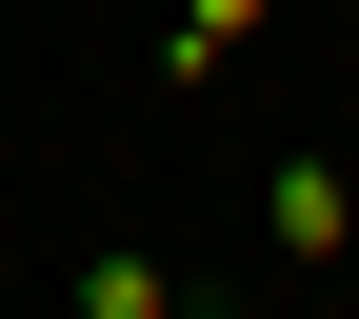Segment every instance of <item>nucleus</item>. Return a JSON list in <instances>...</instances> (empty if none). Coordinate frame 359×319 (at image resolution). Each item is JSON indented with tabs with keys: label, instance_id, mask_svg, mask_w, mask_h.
Returning <instances> with one entry per match:
<instances>
[{
	"label": "nucleus",
	"instance_id": "1",
	"mask_svg": "<svg viewBox=\"0 0 359 319\" xmlns=\"http://www.w3.org/2000/svg\"><path fill=\"white\" fill-rule=\"evenodd\" d=\"M259 240H280V259H339V240H359L339 160H280V179H259Z\"/></svg>",
	"mask_w": 359,
	"mask_h": 319
},
{
	"label": "nucleus",
	"instance_id": "2",
	"mask_svg": "<svg viewBox=\"0 0 359 319\" xmlns=\"http://www.w3.org/2000/svg\"><path fill=\"white\" fill-rule=\"evenodd\" d=\"M80 319H180V259L160 240H100V259H80Z\"/></svg>",
	"mask_w": 359,
	"mask_h": 319
},
{
	"label": "nucleus",
	"instance_id": "3",
	"mask_svg": "<svg viewBox=\"0 0 359 319\" xmlns=\"http://www.w3.org/2000/svg\"><path fill=\"white\" fill-rule=\"evenodd\" d=\"M240 40H259V0H180V20H160V60H180V80H219Z\"/></svg>",
	"mask_w": 359,
	"mask_h": 319
}]
</instances>
